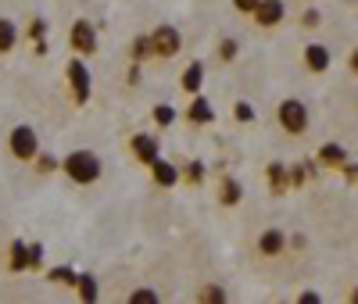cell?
<instances>
[{
  "label": "cell",
  "instance_id": "21",
  "mask_svg": "<svg viewBox=\"0 0 358 304\" xmlns=\"http://www.w3.org/2000/svg\"><path fill=\"white\" fill-rule=\"evenodd\" d=\"M155 301H158L155 290H136V294H133V304H155Z\"/></svg>",
  "mask_w": 358,
  "mask_h": 304
},
{
  "label": "cell",
  "instance_id": "8",
  "mask_svg": "<svg viewBox=\"0 0 358 304\" xmlns=\"http://www.w3.org/2000/svg\"><path fill=\"white\" fill-rule=\"evenodd\" d=\"M133 150H136L140 161H155V158H158V143H155L151 136H136V140H133Z\"/></svg>",
  "mask_w": 358,
  "mask_h": 304
},
{
  "label": "cell",
  "instance_id": "10",
  "mask_svg": "<svg viewBox=\"0 0 358 304\" xmlns=\"http://www.w3.org/2000/svg\"><path fill=\"white\" fill-rule=\"evenodd\" d=\"M305 57H308V68H312V72H322L326 65H330V54H326V47H308Z\"/></svg>",
  "mask_w": 358,
  "mask_h": 304
},
{
  "label": "cell",
  "instance_id": "28",
  "mask_svg": "<svg viewBox=\"0 0 358 304\" xmlns=\"http://www.w3.org/2000/svg\"><path fill=\"white\" fill-rule=\"evenodd\" d=\"M255 4H258V0H236V8H241V11H255Z\"/></svg>",
  "mask_w": 358,
  "mask_h": 304
},
{
  "label": "cell",
  "instance_id": "4",
  "mask_svg": "<svg viewBox=\"0 0 358 304\" xmlns=\"http://www.w3.org/2000/svg\"><path fill=\"white\" fill-rule=\"evenodd\" d=\"M151 50H158L162 57H172V54L179 50V33H176V29H169V25H162L158 33H155V43H151Z\"/></svg>",
  "mask_w": 358,
  "mask_h": 304
},
{
  "label": "cell",
  "instance_id": "7",
  "mask_svg": "<svg viewBox=\"0 0 358 304\" xmlns=\"http://www.w3.org/2000/svg\"><path fill=\"white\" fill-rule=\"evenodd\" d=\"M72 43H76L79 54H94V47H97L94 29H90L86 22H76V29H72Z\"/></svg>",
  "mask_w": 358,
  "mask_h": 304
},
{
  "label": "cell",
  "instance_id": "18",
  "mask_svg": "<svg viewBox=\"0 0 358 304\" xmlns=\"http://www.w3.org/2000/svg\"><path fill=\"white\" fill-rule=\"evenodd\" d=\"M76 287H79V294H83V301H94L97 297V283L90 280V276H83V280H76Z\"/></svg>",
  "mask_w": 358,
  "mask_h": 304
},
{
  "label": "cell",
  "instance_id": "26",
  "mask_svg": "<svg viewBox=\"0 0 358 304\" xmlns=\"http://www.w3.org/2000/svg\"><path fill=\"white\" fill-rule=\"evenodd\" d=\"M233 54H236V43H233V40H226V43H222V57H226V61H229V57H233Z\"/></svg>",
  "mask_w": 358,
  "mask_h": 304
},
{
  "label": "cell",
  "instance_id": "1",
  "mask_svg": "<svg viewBox=\"0 0 358 304\" xmlns=\"http://www.w3.org/2000/svg\"><path fill=\"white\" fill-rule=\"evenodd\" d=\"M65 172L76 179V182H94L101 175V161L94 154H86V150H79V154H72L65 161Z\"/></svg>",
  "mask_w": 358,
  "mask_h": 304
},
{
  "label": "cell",
  "instance_id": "20",
  "mask_svg": "<svg viewBox=\"0 0 358 304\" xmlns=\"http://www.w3.org/2000/svg\"><path fill=\"white\" fill-rule=\"evenodd\" d=\"M322 158L334 161V165H344V150L341 147H322Z\"/></svg>",
  "mask_w": 358,
  "mask_h": 304
},
{
  "label": "cell",
  "instance_id": "15",
  "mask_svg": "<svg viewBox=\"0 0 358 304\" xmlns=\"http://www.w3.org/2000/svg\"><path fill=\"white\" fill-rule=\"evenodd\" d=\"M222 201H226V204H236V201H241V182L226 179V182H222Z\"/></svg>",
  "mask_w": 358,
  "mask_h": 304
},
{
  "label": "cell",
  "instance_id": "12",
  "mask_svg": "<svg viewBox=\"0 0 358 304\" xmlns=\"http://www.w3.org/2000/svg\"><path fill=\"white\" fill-rule=\"evenodd\" d=\"M201 79H204V68H201V65H190V68L183 72V89L197 94V89H201Z\"/></svg>",
  "mask_w": 358,
  "mask_h": 304
},
{
  "label": "cell",
  "instance_id": "13",
  "mask_svg": "<svg viewBox=\"0 0 358 304\" xmlns=\"http://www.w3.org/2000/svg\"><path fill=\"white\" fill-rule=\"evenodd\" d=\"M190 118H194V122H212V104H208L204 97H201V101H194V108H190Z\"/></svg>",
  "mask_w": 358,
  "mask_h": 304
},
{
  "label": "cell",
  "instance_id": "6",
  "mask_svg": "<svg viewBox=\"0 0 358 304\" xmlns=\"http://www.w3.org/2000/svg\"><path fill=\"white\" fill-rule=\"evenodd\" d=\"M255 18H258V25H276L283 18V4H280V0H258V4H255Z\"/></svg>",
  "mask_w": 358,
  "mask_h": 304
},
{
  "label": "cell",
  "instance_id": "3",
  "mask_svg": "<svg viewBox=\"0 0 358 304\" xmlns=\"http://www.w3.org/2000/svg\"><path fill=\"white\" fill-rule=\"evenodd\" d=\"M11 150H15L18 158H33L36 154V133L29 129V126H18L11 133Z\"/></svg>",
  "mask_w": 358,
  "mask_h": 304
},
{
  "label": "cell",
  "instance_id": "17",
  "mask_svg": "<svg viewBox=\"0 0 358 304\" xmlns=\"http://www.w3.org/2000/svg\"><path fill=\"white\" fill-rule=\"evenodd\" d=\"M11 43H15V25L0 22V50H11Z\"/></svg>",
  "mask_w": 358,
  "mask_h": 304
},
{
  "label": "cell",
  "instance_id": "24",
  "mask_svg": "<svg viewBox=\"0 0 358 304\" xmlns=\"http://www.w3.org/2000/svg\"><path fill=\"white\" fill-rule=\"evenodd\" d=\"M133 50H136V57H143V54H151V40H136V47H133Z\"/></svg>",
  "mask_w": 358,
  "mask_h": 304
},
{
  "label": "cell",
  "instance_id": "23",
  "mask_svg": "<svg viewBox=\"0 0 358 304\" xmlns=\"http://www.w3.org/2000/svg\"><path fill=\"white\" fill-rule=\"evenodd\" d=\"M201 301H215V304H219V301H226V297H222V290L208 287V290H201Z\"/></svg>",
  "mask_w": 358,
  "mask_h": 304
},
{
  "label": "cell",
  "instance_id": "9",
  "mask_svg": "<svg viewBox=\"0 0 358 304\" xmlns=\"http://www.w3.org/2000/svg\"><path fill=\"white\" fill-rule=\"evenodd\" d=\"M151 165H155V179L162 182V187H172V182L179 179V172H176V168H172L169 161H158V158H155Z\"/></svg>",
  "mask_w": 358,
  "mask_h": 304
},
{
  "label": "cell",
  "instance_id": "25",
  "mask_svg": "<svg viewBox=\"0 0 358 304\" xmlns=\"http://www.w3.org/2000/svg\"><path fill=\"white\" fill-rule=\"evenodd\" d=\"M236 118H241V122H251L255 115H251V108H248V104H236Z\"/></svg>",
  "mask_w": 358,
  "mask_h": 304
},
{
  "label": "cell",
  "instance_id": "5",
  "mask_svg": "<svg viewBox=\"0 0 358 304\" xmlns=\"http://www.w3.org/2000/svg\"><path fill=\"white\" fill-rule=\"evenodd\" d=\"M69 79H72V89H76V101H86L90 97V72L83 61H72L69 65Z\"/></svg>",
  "mask_w": 358,
  "mask_h": 304
},
{
  "label": "cell",
  "instance_id": "16",
  "mask_svg": "<svg viewBox=\"0 0 358 304\" xmlns=\"http://www.w3.org/2000/svg\"><path fill=\"white\" fill-rule=\"evenodd\" d=\"M29 265V251H25V243H15L11 247V268H25Z\"/></svg>",
  "mask_w": 358,
  "mask_h": 304
},
{
  "label": "cell",
  "instance_id": "2",
  "mask_svg": "<svg viewBox=\"0 0 358 304\" xmlns=\"http://www.w3.org/2000/svg\"><path fill=\"white\" fill-rule=\"evenodd\" d=\"M280 122H283V129L287 133H301L308 126V111L301 101H283L280 104Z\"/></svg>",
  "mask_w": 358,
  "mask_h": 304
},
{
  "label": "cell",
  "instance_id": "27",
  "mask_svg": "<svg viewBox=\"0 0 358 304\" xmlns=\"http://www.w3.org/2000/svg\"><path fill=\"white\" fill-rule=\"evenodd\" d=\"M190 179L201 182V179H204V168H201V165H190Z\"/></svg>",
  "mask_w": 358,
  "mask_h": 304
},
{
  "label": "cell",
  "instance_id": "19",
  "mask_svg": "<svg viewBox=\"0 0 358 304\" xmlns=\"http://www.w3.org/2000/svg\"><path fill=\"white\" fill-rule=\"evenodd\" d=\"M50 280H54V283H76V272H72V268H54Z\"/></svg>",
  "mask_w": 358,
  "mask_h": 304
},
{
  "label": "cell",
  "instance_id": "14",
  "mask_svg": "<svg viewBox=\"0 0 358 304\" xmlns=\"http://www.w3.org/2000/svg\"><path fill=\"white\" fill-rule=\"evenodd\" d=\"M268 179H273V190H276V194L287 190V168H283V165H273V168H268Z\"/></svg>",
  "mask_w": 358,
  "mask_h": 304
},
{
  "label": "cell",
  "instance_id": "11",
  "mask_svg": "<svg viewBox=\"0 0 358 304\" xmlns=\"http://www.w3.org/2000/svg\"><path fill=\"white\" fill-rule=\"evenodd\" d=\"M262 251H265V254H280V251H283V233H280V229H268V233L262 236Z\"/></svg>",
  "mask_w": 358,
  "mask_h": 304
},
{
  "label": "cell",
  "instance_id": "22",
  "mask_svg": "<svg viewBox=\"0 0 358 304\" xmlns=\"http://www.w3.org/2000/svg\"><path fill=\"white\" fill-rule=\"evenodd\" d=\"M155 122H158V126H169V122H172V108H155Z\"/></svg>",
  "mask_w": 358,
  "mask_h": 304
}]
</instances>
